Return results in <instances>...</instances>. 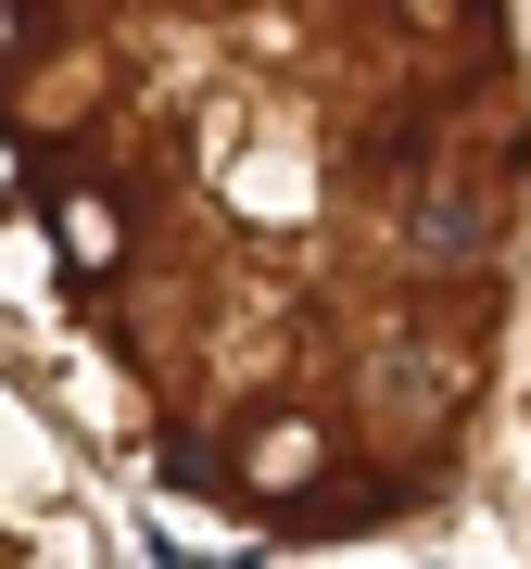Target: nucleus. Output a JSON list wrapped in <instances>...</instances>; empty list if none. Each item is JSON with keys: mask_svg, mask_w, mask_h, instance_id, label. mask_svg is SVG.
<instances>
[{"mask_svg": "<svg viewBox=\"0 0 531 569\" xmlns=\"http://www.w3.org/2000/svg\"><path fill=\"white\" fill-rule=\"evenodd\" d=\"M519 279V0H0V355L190 545L443 519Z\"/></svg>", "mask_w": 531, "mask_h": 569, "instance_id": "nucleus-1", "label": "nucleus"}, {"mask_svg": "<svg viewBox=\"0 0 531 569\" xmlns=\"http://www.w3.org/2000/svg\"><path fill=\"white\" fill-rule=\"evenodd\" d=\"M0 569H114L89 443L51 418V392L13 355H0Z\"/></svg>", "mask_w": 531, "mask_h": 569, "instance_id": "nucleus-2", "label": "nucleus"}, {"mask_svg": "<svg viewBox=\"0 0 531 569\" xmlns=\"http://www.w3.org/2000/svg\"><path fill=\"white\" fill-rule=\"evenodd\" d=\"M507 443H519V519H531V279H519V329H507Z\"/></svg>", "mask_w": 531, "mask_h": 569, "instance_id": "nucleus-3", "label": "nucleus"}]
</instances>
